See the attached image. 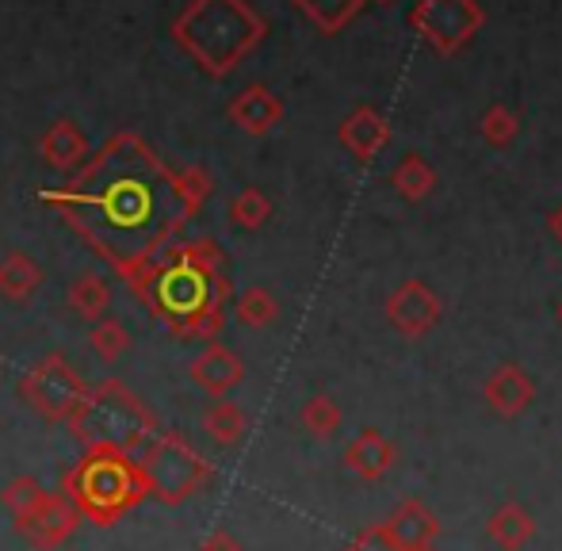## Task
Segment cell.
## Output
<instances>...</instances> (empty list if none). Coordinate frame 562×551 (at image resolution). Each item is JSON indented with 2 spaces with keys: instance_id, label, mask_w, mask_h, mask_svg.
Instances as JSON below:
<instances>
[{
  "instance_id": "cell-1",
  "label": "cell",
  "mask_w": 562,
  "mask_h": 551,
  "mask_svg": "<svg viewBox=\"0 0 562 551\" xmlns=\"http://www.w3.org/2000/svg\"><path fill=\"white\" fill-rule=\"evenodd\" d=\"M43 200L58 203L69 223L123 269L142 265L149 249L169 238L184 211H192L177 177H169L146 142L134 135H115L74 188L46 192Z\"/></svg>"
},
{
  "instance_id": "cell-2",
  "label": "cell",
  "mask_w": 562,
  "mask_h": 551,
  "mask_svg": "<svg viewBox=\"0 0 562 551\" xmlns=\"http://www.w3.org/2000/svg\"><path fill=\"white\" fill-rule=\"evenodd\" d=\"M172 38L207 74L223 77L260 38V20L241 0H192L172 23Z\"/></svg>"
},
{
  "instance_id": "cell-3",
  "label": "cell",
  "mask_w": 562,
  "mask_h": 551,
  "mask_svg": "<svg viewBox=\"0 0 562 551\" xmlns=\"http://www.w3.org/2000/svg\"><path fill=\"white\" fill-rule=\"evenodd\" d=\"M38 154H43L46 165H54V169H69V165H77L89 154V142H85L81 127H77L74 120H58L38 138Z\"/></svg>"
},
{
  "instance_id": "cell-4",
  "label": "cell",
  "mask_w": 562,
  "mask_h": 551,
  "mask_svg": "<svg viewBox=\"0 0 562 551\" xmlns=\"http://www.w3.org/2000/svg\"><path fill=\"white\" fill-rule=\"evenodd\" d=\"M38 283H43V269H38L31 257H23V254L4 257V265H0V295L23 303Z\"/></svg>"
},
{
  "instance_id": "cell-5",
  "label": "cell",
  "mask_w": 562,
  "mask_h": 551,
  "mask_svg": "<svg viewBox=\"0 0 562 551\" xmlns=\"http://www.w3.org/2000/svg\"><path fill=\"white\" fill-rule=\"evenodd\" d=\"M229 115H234V120L241 123L245 131H265V127H272L276 108H272V100L265 97V89H249L245 97L234 100Z\"/></svg>"
},
{
  "instance_id": "cell-6",
  "label": "cell",
  "mask_w": 562,
  "mask_h": 551,
  "mask_svg": "<svg viewBox=\"0 0 562 551\" xmlns=\"http://www.w3.org/2000/svg\"><path fill=\"white\" fill-rule=\"evenodd\" d=\"M69 303H74V311L85 314V318H97V314H104V306L112 303V291H108V283L100 280V276H81V280L69 288Z\"/></svg>"
},
{
  "instance_id": "cell-7",
  "label": "cell",
  "mask_w": 562,
  "mask_h": 551,
  "mask_svg": "<svg viewBox=\"0 0 562 551\" xmlns=\"http://www.w3.org/2000/svg\"><path fill=\"white\" fill-rule=\"evenodd\" d=\"M92 349L104 352V357H119V352L126 349L123 326H115V322H104V326H97V329H92Z\"/></svg>"
},
{
  "instance_id": "cell-8",
  "label": "cell",
  "mask_w": 562,
  "mask_h": 551,
  "mask_svg": "<svg viewBox=\"0 0 562 551\" xmlns=\"http://www.w3.org/2000/svg\"><path fill=\"white\" fill-rule=\"evenodd\" d=\"M260 215H265V203H260V195H241V200L234 203V223L252 226V223H260Z\"/></svg>"
},
{
  "instance_id": "cell-9",
  "label": "cell",
  "mask_w": 562,
  "mask_h": 551,
  "mask_svg": "<svg viewBox=\"0 0 562 551\" xmlns=\"http://www.w3.org/2000/svg\"><path fill=\"white\" fill-rule=\"evenodd\" d=\"M268 314H272V306H268L265 295H257V291H252V295L241 299V318L245 322H260V318H268Z\"/></svg>"
}]
</instances>
